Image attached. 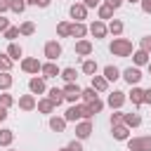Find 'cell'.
<instances>
[{"label": "cell", "instance_id": "cell-1", "mask_svg": "<svg viewBox=\"0 0 151 151\" xmlns=\"http://www.w3.org/2000/svg\"><path fill=\"white\" fill-rule=\"evenodd\" d=\"M109 52L113 57H130L132 54V42L127 38H113V42L109 45Z\"/></svg>", "mask_w": 151, "mask_h": 151}, {"label": "cell", "instance_id": "cell-2", "mask_svg": "<svg viewBox=\"0 0 151 151\" xmlns=\"http://www.w3.org/2000/svg\"><path fill=\"white\" fill-rule=\"evenodd\" d=\"M127 151H151V134L127 139Z\"/></svg>", "mask_w": 151, "mask_h": 151}, {"label": "cell", "instance_id": "cell-3", "mask_svg": "<svg viewBox=\"0 0 151 151\" xmlns=\"http://www.w3.org/2000/svg\"><path fill=\"white\" fill-rule=\"evenodd\" d=\"M61 90H64V101H71V104H76V101L80 99V94H83V90H80L76 83H66Z\"/></svg>", "mask_w": 151, "mask_h": 151}, {"label": "cell", "instance_id": "cell-4", "mask_svg": "<svg viewBox=\"0 0 151 151\" xmlns=\"http://www.w3.org/2000/svg\"><path fill=\"white\" fill-rule=\"evenodd\" d=\"M45 57H47V61H57V59L61 57V45H59L57 40L45 42Z\"/></svg>", "mask_w": 151, "mask_h": 151}, {"label": "cell", "instance_id": "cell-5", "mask_svg": "<svg viewBox=\"0 0 151 151\" xmlns=\"http://www.w3.org/2000/svg\"><path fill=\"white\" fill-rule=\"evenodd\" d=\"M120 78H125V83L134 87V85H137L144 76H142V71H139L137 66H130V68H125V71H123V76H120Z\"/></svg>", "mask_w": 151, "mask_h": 151}, {"label": "cell", "instance_id": "cell-6", "mask_svg": "<svg viewBox=\"0 0 151 151\" xmlns=\"http://www.w3.org/2000/svg\"><path fill=\"white\" fill-rule=\"evenodd\" d=\"M40 68H42V64H40L35 57L21 59V71H26V73H40Z\"/></svg>", "mask_w": 151, "mask_h": 151}, {"label": "cell", "instance_id": "cell-7", "mask_svg": "<svg viewBox=\"0 0 151 151\" xmlns=\"http://www.w3.org/2000/svg\"><path fill=\"white\" fill-rule=\"evenodd\" d=\"M80 118H83V106H80V104L68 106V109H66V113H64V120H66V123H78Z\"/></svg>", "mask_w": 151, "mask_h": 151}, {"label": "cell", "instance_id": "cell-8", "mask_svg": "<svg viewBox=\"0 0 151 151\" xmlns=\"http://www.w3.org/2000/svg\"><path fill=\"white\" fill-rule=\"evenodd\" d=\"M106 104L111 106V109H120L123 104H125V92H120V90H113L111 94H109V99H106Z\"/></svg>", "mask_w": 151, "mask_h": 151}, {"label": "cell", "instance_id": "cell-9", "mask_svg": "<svg viewBox=\"0 0 151 151\" xmlns=\"http://www.w3.org/2000/svg\"><path fill=\"white\" fill-rule=\"evenodd\" d=\"M87 31H90V33H92V35H94L97 40H99V38H106V33H109L106 24H104V21H99V19H97V21H92Z\"/></svg>", "mask_w": 151, "mask_h": 151}, {"label": "cell", "instance_id": "cell-10", "mask_svg": "<svg viewBox=\"0 0 151 151\" xmlns=\"http://www.w3.org/2000/svg\"><path fill=\"white\" fill-rule=\"evenodd\" d=\"M28 90H31L33 97H35V94H42V92L47 90V87H45V78H42V76H40V78H38V76L31 78V80H28Z\"/></svg>", "mask_w": 151, "mask_h": 151}, {"label": "cell", "instance_id": "cell-11", "mask_svg": "<svg viewBox=\"0 0 151 151\" xmlns=\"http://www.w3.org/2000/svg\"><path fill=\"white\" fill-rule=\"evenodd\" d=\"M92 134V123L90 120H80L78 125H76V137L78 139H87Z\"/></svg>", "mask_w": 151, "mask_h": 151}, {"label": "cell", "instance_id": "cell-12", "mask_svg": "<svg viewBox=\"0 0 151 151\" xmlns=\"http://www.w3.org/2000/svg\"><path fill=\"white\" fill-rule=\"evenodd\" d=\"M68 14L76 19V21H83L85 17H87V7L83 5V2H76V5H71V9H68Z\"/></svg>", "mask_w": 151, "mask_h": 151}, {"label": "cell", "instance_id": "cell-13", "mask_svg": "<svg viewBox=\"0 0 151 151\" xmlns=\"http://www.w3.org/2000/svg\"><path fill=\"white\" fill-rule=\"evenodd\" d=\"M40 73H42V78H57V76L61 73V68H59L54 61H47V64H42Z\"/></svg>", "mask_w": 151, "mask_h": 151}, {"label": "cell", "instance_id": "cell-14", "mask_svg": "<svg viewBox=\"0 0 151 151\" xmlns=\"http://www.w3.org/2000/svg\"><path fill=\"white\" fill-rule=\"evenodd\" d=\"M19 109L21 111H33L35 109V97L33 94H21L19 97Z\"/></svg>", "mask_w": 151, "mask_h": 151}, {"label": "cell", "instance_id": "cell-15", "mask_svg": "<svg viewBox=\"0 0 151 151\" xmlns=\"http://www.w3.org/2000/svg\"><path fill=\"white\" fill-rule=\"evenodd\" d=\"M123 125L125 127H139L142 125V116L139 113H123Z\"/></svg>", "mask_w": 151, "mask_h": 151}, {"label": "cell", "instance_id": "cell-16", "mask_svg": "<svg viewBox=\"0 0 151 151\" xmlns=\"http://www.w3.org/2000/svg\"><path fill=\"white\" fill-rule=\"evenodd\" d=\"M85 33H87V26L83 24V21H73L71 24V38H85Z\"/></svg>", "mask_w": 151, "mask_h": 151}, {"label": "cell", "instance_id": "cell-17", "mask_svg": "<svg viewBox=\"0 0 151 151\" xmlns=\"http://www.w3.org/2000/svg\"><path fill=\"white\" fill-rule=\"evenodd\" d=\"M76 54H78V57L92 54V42H90V40H78V42H76Z\"/></svg>", "mask_w": 151, "mask_h": 151}, {"label": "cell", "instance_id": "cell-18", "mask_svg": "<svg viewBox=\"0 0 151 151\" xmlns=\"http://www.w3.org/2000/svg\"><path fill=\"white\" fill-rule=\"evenodd\" d=\"M132 61H134L137 68H139V66H146V64H149V52H144V50L132 52Z\"/></svg>", "mask_w": 151, "mask_h": 151}, {"label": "cell", "instance_id": "cell-19", "mask_svg": "<svg viewBox=\"0 0 151 151\" xmlns=\"http://www.w3.org/2000/svg\"><path fill=\"white\" fill-rule=\"evenodd\" d=\"M94 92H106V87H109V83H106V78L104 76H92V85H90Z\"/></svg>", "mask_w": 151, "mask_h": 151}, {"label": "cell", "instance_id": "cell-20", "mask_svg": "<svg viewBox=\"0 0 151 151\" xmlns=\"http://www.w3.org/2000/svg\"><path fill=\"white\" fill-rule=\"evenodd\" d=\"M127 97H130V101H132L134 106H142V104H144V90H142V87H137V85L132 87V92H130Z\"/></svg>", "mask_w": 151, "mask_h": 151}, {"label": "cell", "instance_id": "cell-21", "mask_svg": "<svg viewBox=\"0 0 151 151\" xmlns=\"http://www.w3.org/2000/svg\"><path fill=\"white\" fill-rule=\"evenodd\" d=\"M12 61H19V57L24 54V50H21V45H17V42H9V47H7V52H5Z\"/></svg>", "mask_w": 151, "mask_h": 151}, {"label": "cell", "instance_id": "cell-22", "mask_svg": "<svg viewBox=\"0 0 151 151\" xmlns=\"http://www.w3.org/2000/svg\"><path fill=\"white\" fill-rule=\"evenodd\" d=\"M111 134H113V139H127V134H130V127H125V125H113L111 127Z\"/></svg>", "mask_w": 151, "mask_h": 151}, {"label": "cell", "instance_id": "cell-23", "mask_svg": "<svg viewBox=\"0 0 151 151\" xmlns=\"http://www.w3.org/2000/svg\"><path fill=\"white\" fill-rule=\"evenodd\" d=\"M47 94H50L47 99H50V101H52L54 106H59V104L64 101V90H59V87H52V90H50Z\"/></svg>", "mask_w": 151, "mask_h": 151}, {"label": "cell", "instance_id": "cell-24", "mask_svg": "<svg viewBox=\"0 0 151 151\" xmlns=\"http://www.w3.org/2000/svg\"><path fill=\"white\" fill-rule=\"evenodd\" d=\"M35 109H38L40 113H52V111H54V104L45 97V99H38V101H35Z\"/></svg>", "mask_w": 151, "mask_h": 151}, {"label": "cell", "instance_id": "cell-25", "mask_svg": "<svg viewBox=\"0 0 151 151\" xmlns=\"http://www.w3.org/2000/svg\"><path fill=\"white\" fill-rule=\"evenodd\" d=\"M50 130H54V132H64V130H66V120L59 118V116H52V118H50Z\"/></svg>", "mask_w": 151, "mask_h": 151}, {"label": "cell", "instance_id": "cell-26", "mask_svg": "<svg viewBox=\"0 0 151 151\" xmlns=\"http://www.w3.org/2000/svg\"><path fill=\"white\" fill-rule=\"evenodd\" d=\"M106 28H109V33H111V35H116V38H118V35L123 33V21H120V19H111Z\"/></svg>", "mask_w": 151, "mask_h": 151}, {"label": "cell", "instance_id": "cell-27", "mask_svg": "<svg viewBox=\"0 0 151 151\" xmlns=\"http://www.w3.org/2000/svg\"><path fill=\"white\" fill-rule=\"evenodd\" d=\"M83 73L85 76H97V61L94 59H85L83 61Z\"/></svg>", "mask_w": 151, "mask_h": 151}, {"label": "cell", "instance_id": "cell-28", "mask_svg": "<svg viewBox=\"0 0 151 151\" xmlns=\"http://www.w3.org/2000/svg\"><path fill=\"white\" fill-rule=\"evenodd\" d=\"M104 78H106V83L118 80V78H120V71H118L116 66H104Z\"/></svg>", "mask_w": 151, "mask_h": 151}, {"label": "cell", "instance_id": "cell-29", "mask_svg": "<svg viewBox=\"0 0 151 151\" xmlns=\"http://www.w3.org/2000/svg\"><path fill=\"white\" fill-rule=\"evenodd\" d=\"M85 106H87V111H90L92 116H97V113H99V111L104 109V101H101V99L97 97V99H92V101H87Z\"/></svg>", "mask_w": 151, "mask_h": 151}, {"label": "cell", "instance_id": "cell-30", "mask_svg": "<svg viewBox=\"0 0 151 151\" xmlns=\"http://www.w3.org/2000/svg\"><path fill=\"white\" fill-rule=\"evenodd\" d=\"M59 76H61L66 83H76V78H78V71L68 66V68H61V73H59Z\"/></svg>", "mask_w": 151, "mask_h": 151}, {"label": "cell", "instance_id": "cell-31", "mask_svg": "<svg viewBox=\"0 0 151 151\" xmlns=\"http://www.w3.org/2000/svg\"><path fill=\"white\" fill-rule=\"evenodd\" d=\"M14 142V132L12 130H0V146H9Z\"/></svg>", "mask_w": 151, "mask_h": 151}, {"label": "cell", "instance_id": "cell-32", "mask_svg": "<svg viewBox=\"0 0 151 151\" xmlns=\"http://www.w3.org/2000/svg\"><path fill=\"white\" fill-rule=\"evenodd\" d=\"M113 12H116V9H113V7H109V5H99V7H97L99 19H111V17H113Z\"/></svg>", "mask_w": 151, "mask_h": 151}, {"label": "cell", "instance_id": "cell-33", "mask_svg": "<svg viewBox=\"0 0 151 151\" xmlns=\"http://www.w3.org/2000/svg\"><path fill=\"white\" fill-rule=\"evenodd\" d=\"M33 33H35V24L33 21H24L19 26V35H33Z\"/></svg>", "mask_w": 151, "mask_h": 151}, {"label": "cell", "instance_id": "cell-34", "mask_svg": "<svg viewBox=\"0 0 151 151\" xmlns=\"http://www.w3.org/2000/svg\"><path fill=\"white\" fill-rule=\"evenodd\" d=\"M57 35H59V38H71V24H68V21H61V24L57 26Z\"/></svg>", "mask_w": 151, "mask_h": 151}, {"label": "cell", "instance_id": "cell-35", "mask_svg": "<svg viewBox=\"0 0 151 151\" xmlns=\"http://www.w3.org/2000/svg\"><path fill=\"white\" fill-rule=\"evenodd\" d=\"M9 9L17 12V14H21L26 9V0H9Z\"/></svg>", "mask_w": 151, "mask_h": 151}, {"label": "cell", "instance_id": "cell-36", "mask_svg": "<svg viewBox=\"0 0 151 151\" xmlns=\"http://www.w3.org/2000/svg\"><path fill=\"white\" fill-rule=\"evenodd\" d=\"M12 83H14V78L9 73H0V90H9Z\"/></svg>", "mask_w": 151, "mask_h": 151}, {"label": "cell", "instance_id": "cell-37", "mask_svg": "<svg viewBox=\"0 0 151 151\" xmlns=\"http://www.w3.org/2000/svg\"><path fill=\"white\" fill-rule=\"evenodd\" d=\"M9 68H12V59L7 54H0V71L2 73H9Z\"/></svg>", "mask_w": 151, "mask_h": 151}, {"label": "cell", "instance_id": "cell-38", "mask_svg": "<svg viewBox=\"0 0 151 151\" xmlns=\"http://www.w3.org/2000/svg\"><path fill=\"white\" fill-rule=\"evenodd\" d=\"M2 35H5L9 42H14V38H19V26H9V28H7Z\"/></svg>", "mask_w": 151, "mask_h": 151}, {"label": "cell", "instance_id": "cell-39", "mask_svg": "<svg viewBox=\"0 0 151 151\" xmlns=\"http://www.w3.org/2000/svg\"><path fill=\"white\" fill-rule=\"evenodd\" d=\"M12 104H14V97L12 94H0V106L2 109H9Z\"/></svg>", "mask_w": 151, "mask_h": 151}, {"label": "cell", "instance_id": "cell-40", "mask_svg": "<svg viewBox=\"0 0 151 151\" xmlns=\"http://www.w3.org/2000/svg\"><path fill=\"white\" fill-rule=\"evenodd\" d=\"M139 50H144V52L151 54V35H144V38L139 40Z\"/></svg>", "mask_w": 151, "mask_h": 151}, {"label": "cell", "instance_id": "cell-41", "mask_svg": "<svg viewBox=\"0 0 151 151\" xmlns=\"http://www.w3.org/2000/svg\"><path fill=\"white\" fill-rule=\"evenodd\" d=\"M80 97H83V99H85V101H92V99H97V92H94V90H92V87H85V90H83V94H80Z\"/></svg>", "mask_w": 151, "mask_h": 151}, {"label": "cell", "instance_id": "cell-42", "mask_svg": "<svg viewBox=\"0 0 151 151\" xmlns=\"http://www.w3.org/2000/svg\"><path fill=\"white\" fill-rule=\"evenodd\" d=\"M113 125H123V113H118V111L111 113V127H113Z\"/></svg>", "mask_w": 151, "mask_h": 151}, {"label": "cell", "instance_id": "cell-43", "mask_svg": "<svg viewBox=\"0 0 151 151\" xmlns=\"http://www.w3.org/2000/svg\"><path fill=\"white\" fill-rule=\"evenodd\" d=\"M26 5H35V7H47L50 0H26Z\"/></svg>", "mask_w": 151, "mask_h": 151}, {"label": "cell", "instance_id": "cell-44", "mask_svg": "<svg viewBox=\"0 0 151 151\" xmlns=\"http://www.w3.org/2000/svg\"><path fill=\"white\" fill-rule=\"evenodd\" d=\"M68 151H83V144H80V139H78V142L73 139V142L68 144Z\"/></svg>", "mask_w": 151, "mask_h": 151}, {"label": "cell", "instance_id": "cell-45", "mask_svg": "<svg viewBox=\"0 0 151 151\" xmlns=\"http://www.w3.org/2000/svg\"><path fill=\"white\" fill-rule=\"evenodd\" d=\"M9 28V19H5V17H0V33H5Z\"/></svg>", "mask_w": 151, "mask_h": 151}, {"label": "cell", "instance_id": "cell-46", "mask_svg": "<svg viewBox=\"0 0 151 151\" xmlns=\"http://www.w3.org/2000/svg\"><path fill=\"white\" fill-rule=\"evenodd\" d=\"M104 5H109V7H113V9H118V7L123 5V0H104Z\"/></svg>", "mask_w": 151, "mask_h": 151}, {"label": "cell", "instance_id": "cell-47", "mask_svg": "<svg viewBox=\"0 0 151 151\" xmlns=\"http://www.w3.org/2000/svg\"><path fill=\"white\" fill-rule=\"evenodd\" d=\"M139 5H142V9L146 14H151V0H139Z\"/></svg>", "mask_w": 151, "mask_h": 151}, {"label": "cell", "instance_id": "cell-48", "mask_svg": "<svg viewBox=\"0 0 151 151\" xmlns=\"http://www.w3.org/2000/svg\"><path fill=\"white\" fill-rule=\"evenodd\" d=\"M99 2H101V0H83V5H85L87 9H90V7H99Z\"/></svg>", "mask_w": 151, "mask_h": 151}, {"label": "cell", "instance_id": "cell-49", "mask_svg": "<svg viewBox=\"0 0 151 151\" xmlns=\"http://www.w3.org/2000/svg\"><path fill=\"white\" fill-rule=\"evenodd\" d=\"M9 9V0H0V14Z\"/></svg>", "mask_w": 151, "mask_h": 151}, {"label": "cell", "instance_id": "cell-50", "mask_svg": "<svg viewBox=\"0 0 151 151\" xmlns=\"http://www.w3.org/2000/svg\"><path fill=\"white\" fill-rule=\"evenodd\" d=\"M144 104H151V87L144 90Z\"/></svg>", "mask_w": 151, "mask_h": 151}, {"label": "cell", "instance_id": "cell-51", "mask_svg": "<svg viewBox=\"0 0 151 151\" xmlns=\"http://www.w3.org/2000/svg\"><path fill=\"white\" fill-rule=\"evenodd\" d=\"M5 118H7V109H2V106H0V123H2Z\"/></svg>", "mask_w": 151, "mask_h": 151}, {"label": "cell", "instance_id": "cell-52", "mask_svg": "<svg viewBox=\"0 0 151 151\" xmlns=\"http://www.w3.org/2000/svg\"><path fill=\"white\" fill-rule=\"evenodd\" d=\"M146 66H149V76H151V61H149V64H146Z\"/></svg>", "mask_w": 151, "mask_h": 151}, {"label": "cell", "instance_id": "cell-53", "mask_svg": "<svg viewBox=\"0 0 151 151\" xmlns=\"http://www.w3.org/2000/svg\"><path fill=\"white\" fill-rule=\"evenodd\" d=\"M57 151H68V146H64V149H57Z\"/></svg>", "mask_w": 151, "mask_h": 151}, {"label": "cell", "instance_id": "cell-54", "mask_svg": "<svg viewBox=\"0 0 151 151\" xmlns=\"http://www.w3.org/2000/svg\"><path fill=\"white\" fill-rule=\"evenodd\" d=\"M127 2H139V0H127Z\"/></svg>", "mask_w": 151, "mask_h": 151}, {"label": "cell", "instance_id": "cell-55", "mask_svg": "<svg viewBox=\"0 0 151 151\" xmlns=\"http://www.w3.org/2000/svg\"><path fill=\"white\" fill-rule=\"evenodd\" d=\"M9 151H12V149H9Z\"/></svg>", "mask_w": 151, "mask_h": 151}]
</instances>
